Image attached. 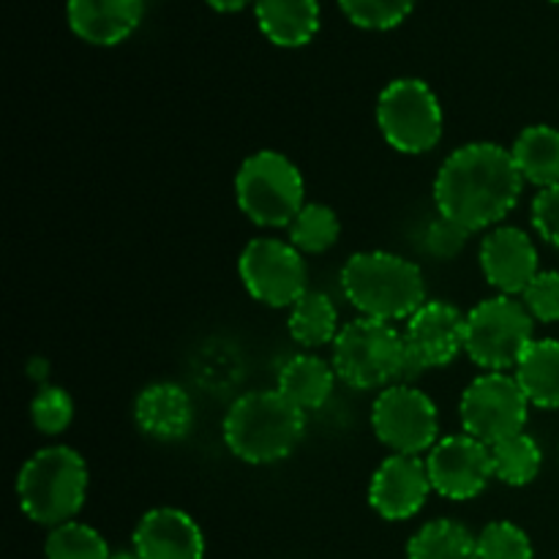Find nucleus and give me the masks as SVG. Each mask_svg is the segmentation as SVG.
<instances>
[{
  "instance_id": "nucleus-22",
  "label": "nucleus",
  "mask_w": 559,
  "mask_h": 559,
  "mask_svg": "<svg viewBox=\"0 0 559 559\" xmlns=\"http://www.w3.org/2000/svg\"><path fill=\"white\" fill-rule=\"evenodd\" d=\"M511 156L527 183L538 189L559 183V129L555 126H527L513 142Z\"/></svg>"
},
{
  "instance_id": "nucleus-13",
  "label": "nucleus",
  "mask_w": 559,
  "mask_h": 559,
  "mask_svg": "<svg viewBox=\"0 0 559 559\" xmlns=\"http://www.w3.org/2000/svg\"><path fill=\"white\" fill-rule=\"evenodd\" d=\"M431 489L453 502H467L484 495L495 480L491 448L469 435H448L426 453Z\"/></svg>"
},
{
  "instance_id": "nucleus-4",
  "label": "nucleus",
  "mask_w": 559,
  "mask_h": 559,
  "mask_svg": "<svg viewBox=\"0 0 559 559\" xmlns=\"http://www.w3.org/2000/svg\"><path fill=\"white\" fill-rule=\"evenodd\" d=\"M87 497V464L74 448L49 445L33 453L16 475L22 513L41 527L74 522Z\"/></svg>"
},
{
  "instance_id": "nucleus-29",
  "label": "nucleus",
  "mask_w": 559,
  "mask_h": 559,
  "mask_svg": "<svg viewBox=\"0 0 559 559\" xmlns=\"http://www.w3.org/2000/svg\"><path fill=\"white\" fill-rule=\"evenodd\" d=\"M533 540L519 524L489 522L478 533V559H533Z\"/></svg>"
},
{
  "instance_id": "nucleus-12",
  "label": "nucleus",
  "mask_w": 559,
  "mask_h": 559,
  "mask_svg": "<svg viewBox=\"0 0 559 559\" xmlns=\"http://www.w3.org/2000/svg\"><path fill=\"white\" fill-rule=\"evenodd\" d=\"M467 314L448 300H426L404 325L407 344V385L424 371L442 369L464 349Z\"/></svg>"
},
{
  "instance_id": "nucleus-19",
  "label": "nucleus",
  "mask_w": 559,
  "mask_h": 559,
  "mask_svg": "<svg viewBox=\"0 0 559 559\" xmlns=\"http://www.w3.org/2000/svg\"><path fill=\"white\" fill-rule=\"evenodd\" d=\"M254 16L276 47H304L320 31V0H257Z\"/></svg>"
},
{
  "instance_id": "nucleus-2",
  "label": "nucleus",
  "mask_w": 559,
  "mask_h": 559,
  "mask_svg": "<svg viewBox=\"0 0 559 559\" xmlns=\"http://www.w3.org/2000/svg\"><path fill=\"white\" fill-rule=\"evenodd\" d=\"M306 435V413L276 388L235 399L222 424V437L235 459L254 467L293 456Z\"/></svg>"
},
{
  "instance_id": "nucleus-32",
  "label": "nucleus",
  "mask_w": 559,
  "mask_h": 559,
  "mask_svg": "<svg viewBox=\"0 0 559 559\" xmlns=\"http://www.w3.org/2000/svg\"><path fill=\"white\" fill-rule=\"evenodd\" d=\"M469 235L473 233L464 229L462 224L451 222V218L445 216H437L424 233V249L429 251L431 257H437V260H453V257L467 246Z\"/></svg>"
},
{
  "instance_id": "nucleus-35",
  "label": "nucleus",
  "mask_w": 559,
  "mask_h": 559,
  "mask_svg": "<svg viewBox=\"0 0 559 559\" xmlns=\"http://www.w3.org/2000/svg\"><path fill=\"white\" fill-rule=\"evenodd\" d=\"M109 559H142V557L131 549V551H118V555H112Z\"/></svg>"
},
{
  "instance_id": "nucleus-17",
  "label": "nucleus",
  "mask_w": 559,
  "mask_h": 559,
  "mask_svg": "<svg viewBox=\"0 0 559 559\" xmlns=\"http://www.w3.org/2000/svg\"><path fill=\"white\" fill-rule=\"evenodd\" d=\"M145 0H66V20L74 36L96 47H115L140 27Z\"/></svg>"
},
{
  "instance_id": "nucleus-6",
  "label": "nucleus",
  "mask_w": 559,
  "mask_h": 559,
  "mask_svg": "<svg viewBox=\"0 0 559 559\" xmlns=\"http://www.w3.org/2000/svg\"><path fill=\"white\" fill-rule=\"evenodd\" d=\"M235 200L257 227H289L306 205L304 175L284 153L257 151L235 175Z\"/></svg>"
},
{
  "instance_id": "nucleus-33",
  "label": "nucleus",
  "mask_w": 559,
  "mask_h": 559,
  "mask_svg": "<svg viewBox=\"0 0 559 559\" xmlns=\"http://www.w3.org/2000/svg\"><path fill=\"white\" fill-rule=\"evenodd\" d=\"M533 227L549 246L559 249V183L540 189L533 200Z\"/></svg>"
},
{
  "instance_id": "nucleus-34",
  "label": "nucleus",
  "mask_w": 559,
  "mask_h": 559,
  "mask_svg": "<svg viewBox=\"0 0 559 559\" xmlns=\"http://www.w3.org/2000/svg\"><path fill=\"white\" fill-rule=\"evenodd\" d=\"M249 3H257V0H207V5L216 11H224V14H233V11L246 9Z\"/></svg>"
},
{
  "instance_id": "nucleus-28",
  "label": "nucleus",
  "mask_w": 559,
  "mask_h": 559,
  "mask_svg": "<svg viewBox=\"0 0 559 559\" xmlns=\"http://www.w3.org/2000/svg\"><path fill=\"white\" fill-rule=\"evenodd\" d=\"M344 16L366 31H391L415 9V0H338Z\"/></svg>"
},
{
  "instance_id": "nucleus-27",
  "label": "nucleus",
  "mask_w": 559,
  "mask_h": 559,
  "mask_svg": "<svg viewBox=\"0 0 559 559\" xmlns=\"http://www.w3.org/2000/svg\"><path fill=\"white\" fill-rule=\"evenodd\" d=\"M47 559H109V546L98 530L82 522H66L52 527L44 544Z\"/></svg>"
},
{
  "instance_id": "nucleus-31",
  "label": "nucleus",
  "mask_w": 559,
  "mask_h": 559,
  "mask_svg": "<svg viewBox=\"0 0 559 559\" xmlns=\"http://www.w3.org/2000/svg\"><path fill=\"white\" fill-rule=\"evenodd\" d=\"M522 304L535 322H559V271H540L522 293Z\"/></svg>"
},
{
  "instance_id": "nucleus-9",
  "label": "nucleus",
  "mask_w": 559,
  "mask_h": 559,
  "mask_svg": "<svg viewBox=\"0 0 559 559\" xmlns=\"http://www.w3.org/2000/svg\"><path fill=\"white\" fill-rule=\"evenodd\" d=\"M530 407L516 377L508 371H484L464 388L459 399V420L464 435L484 445H497L508 437L522 435L527 426Z\"/></svg>"
},
{
  "instance_id": "nucleus-1",
  "label": "nucleus",
  "mask_w": 559,
  "mask_h": 559,
  "mask_svg": "<svg viewBox=\"0 0 559 559\" xmlns=\"http://www.w3.org/2000/svg\"><path fill=\"white\" fill-rule=\"evenodd\" d=\"M524 178L511 147L469 142L442 162L435 178L437 213L469 233L495 229L522 197Z\"/></svg>"
},
{
  "instance_id": "nucleus-26",
  "label": "nucleus",
  "mask_w": 559,
  "mask_h": 559,
  "mask_svg": "<svg viewBox=\"0 0 559 559\" xmlns=\"http://www.w3.org/2000/svg\"><path fill=\"white\" fill-rule=\"evenodd\" d=\"M289 243L300 251V254H325L328 249L338 243L342 235V222H338L336 211L322 202H306L300 207L298 216L287 227Z\"/></svg>"
},
{
  "instance_id": "nucleus-10",
  "label": "nucleus",
  "mask_w": 559,
  "mask_h": 559,
  "mask_svg": "<svg viewBox=\"0 0 559 559\" xmlns=\"http://www.w3.org/2000/svg\"><path fill=\"white\" fill-rule=\"evenodd\" d=\"M238 276L246 293L271 309H289L309 293V267L289 240L254 238L238 257Z\"/></svg>"
},
{
  "instance_id": "nucleus-14",
  "label": "nucleus",
  "mask_w": 559,
  "mask_h": 559,
  "mask_svg": "<svg viewBox=\"0 0 559 559\" xmlns=\"http://www.w3.org/2000/svg\"><path fill=\"white\" fill-rule=\"evenodd\" d=\"M431 491L426 459L391 453L371 475L369 506L385 522H407L420 513Z\"/></svg>"
},
{
  "instance_id": "nucleus-5",
  "label": "nucleus",
  "mask_w": 559,
  "mask_h": 559,
  "mask_svg": "<svg viewBox=\"0 0 559 559\" xmlns=\"http://www.w3.org/2000/svg\"><path fill=\"white\" fill-rule=\"evenodd\" d=\"M331 364L338 380L355 391H377L404 382L407 344L393 322L358 320L347 322L331 344Z\"/></svg>"
},
{
  "instance_id": "nucleus-36",
  "label": "nucleus",
  "mask_w": 559,
  "mask_h": 559,
  "mask_svg": "<svg viewBox=\"0 0 559 559\" xmlns=\"http://www.w3.org/2000/svg\"><path fill=\"white\" fill-rule=\"evenodd\" d=\"M555 3H559V0H555Z\"/></svg>"
},
{
  "instance_id": "nucleus-15",
  "label": "nucleus",
  "mask_w": 559,
  "mask_h": 559,
  "mask_svg": "<svg viewBox=\"0 0 559 559\" xmlns=\"http://www.w3.org/2000/svg\"><path fill=\"white\" fill-rule=\"evenodd\" d=\"M480 271L486 282L500 295H522L530 287L538 267V249L533 238L519 227H495L480 240Z\"/></svg>"
},
{
  "instance_id": "nucleus-23",
  "label": "nucleus",
  "mask_w": 559,
  "mask_h": 559,
  "mask_svg": "<svg viewBox=\"0 0 559 559\" xmlns=\"http://www.w3.org/2000/svg\"><path fill=\"white\" fill-rule=\"evenodd\" d=\"M287 331L295 344L304 349H320L336 342L338 331V311L333 300L320 289H309L289 306Z\"/></svg>"
},
{
  "instance_id": "nucleus-21",
  "label": "nucleus",
  "mask_w": 559,
  "mask_h": 559,
  "mask_svg": "<svg viewBox=\"0 0 559 559\" xmlns=\"http://www.w3.org/2000/svg\"><path fill=\"white\" fill-rule=\"evenodd\" d=\"M527 402L540 409L559 407V342L535 338L513 369Z\"/></svg>"
},
{
  "instance_id": "nucleus-20",
  "label": "nucleus",
  "mask_w": 559,
  "mask_h": 559,
  "mask_svg": "<svg viewBox=\"0 0 559 559\" xmlns=\"http://www.w3.org/2000/svg\"><path fill=\"white\" fill-rule=\"evenodd\" d=\"M336 371L333 364L322 360L320 355L300 353L282 366L276 380V391L304 413L320 409L336 388Z\"/></svg>"
},
{
  "instance_id": "nucleus-30",
  "label": "nucleus",
  "mask_w": 559,
  "mask_h": 559,
  "mask_svg": "<svg viewBox=\"0 0 559 559\" xmlns=\"http://www.w3.org/2000/svg\"><path fill=\"white\" fill-rule=\"evenodd\" d=\"M31 420L41 435L58 437L74 420V402L58 385H44L31 402Z\"/></svg>"
},
{
  "instance_id": "nucleus-24",
  "label": "nucleus",
  "mask_w": 559,
  "mask_h": 559,
  "mask_svg": "<svg viewBox=\"0 0 559 559\" xmlns=\"http://www.w3.org/2000/svg\"><path fill=\"white\" fill-rule=\"evenodd\" d=\"M407 559H478V535L453 519H435L409 538Z\"/></svg>"
},
{
  "instance_id": "nucleus-7",
  "label": "nucleus",
  "mask_w": 559,
  "mask_h": 559,
  "mask_svg": "<svg viewBox=\"0 0 559 559\" xmlns=\"http://www.w3.org/2000/svg\"><path fill=\"white\" fill-rule=\"evenodd\" d=\"M377 126L393 151L424 156L442 140V104L418 76H399L382 87L377 98Z\"/></svg>"
},
{
  "instance_id": "nucleus-11",
  "label": "nucleus",
  "mask_w": 559,
  "mask_h": 559,
  "mask_svg": "<svg viewBox=\"0 0 559 559\" xmlns=\"http://www.w3.org/2000/svg\"><path fill=\"white\" fill-rule=\"evenodd\" d=\"M371 429L391 453L420 456L440 440V413L420 388L399 382L377 393L371 404Z\"/></svg>"
},
{
  "instance_id": "nucleus-3",
  "label": "nucleus",
  "mask_w": 559,
  "mask_h": 559,
  "mask_svg": "<svg viewBox=\"0 0 559 559\" xmlns=\"http://www.w3.org/2000/svg\"><path fill=\"white\" fill-rule=\"evenodd\" d=\"M342 293L360 317L407 322L426 304L424 271L391 251H358L342 267Z\"/></svg>"
},
{
  "instance_id": "nucleus-25",
  "label": "nucleus",
  "mask_w": 559,
  "mask_h": 559,
  "mask_svg": "<svg viewBox=\"0 0 559 559\" xmlns=\"http://www.w3.org/2000/svg\"><path fill=\"white\" fill-rule=\"evenodd\" d=\"M491 464H495V478L506 486H530L538 478L544 467V451L530 435L508 437V440L491 445Z\"/></svg>"
},
{
  "instance_id": "nucleus-16",
  "label": "nucleus",
  "mask_w": 559,
  "mask_h": 559,
  "mask_svg": "<svg viewBox=\"0 0 559 559\" xmlns=\"http://www.w3.org/2000/svg\"><path fill=\"white\" fill-rule=\"evenodd\" d=\"M131 546L142 559H202L205 535L200 524L178 508H153L136 522Z\"/></svg>"
},
{
  "instance_id": "nucleus-8",
  "label": "nucleus",
  "mask_w": 559,
  "mask_h": 559,
  "mask_svg": "<svg viewBox=\"0 0 559 559\" xmlns=\"http://www.w3.org/2000/svg\"><path fill=\"white\" fill-rule=\"evenodd\" d=\"M533 342V314L513 295H495L467 311L464 353L484 371L516 369Z\"/></svg>"
},
{
  "instance_id": "nucleus-18",
  "label": "nucleus",
  "mask_w": 559,
  "mask_h": 559,
  "mask_svg": "<svg viewBox=\"0 0 559 559\" xmlns=\"http://www.w3.org/2000/svg\"><path fill=\"white\" fill-rule=\"evenodd\" d=\"M134 420L142 435L158 442H178L194 424L189 393L175 382H151L134 402Z\"/></svg>"
}]
</instances>
